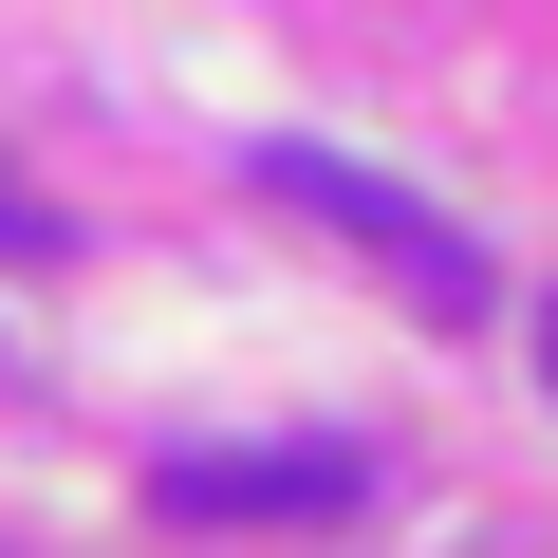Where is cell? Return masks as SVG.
Wrapping results in <instances>:
<instances>
[{
    "instance_id": "obj_1",
    "label": "cell",
    "mask_w": 558,
    "mask_h": 558,
    "mask_svg": "<svg viewBox=\"0 0 558 558\" xmlns=\"http://www.w3.org/2000/svg\"><path fill=\"white\" fill-rule=\"evenodd\" d=\"M260 205H317V223H336V242H354V260L391 279V299H410L428 336H465V317L502 299V279H484V242H465V223H447L428 186L354 168V149H299V131H279V149H260Z\"/></svg>"
},
{
    "instance_id": "obj_2",
    "label": "cell",
    "mask_w": 558,
    "mask_h": 558,
    "mask_svg": "<svg viewBox=\"0 0 558 558\" xmlns=\"http://www.w3.org/2000/svg\"><path fill=\"white\" fill-rule=\"evenodd\" d=\"M149 502L168 521H242V539H299V521H354L373 465L354 447H186V465H149Z\"/></svg>"
},
{
    "instance_id": "obj_3",
    "label": "cell",
    "mask_w": 558,
    "mask_h": 558,
    "mask_svg": "<svg viewBox=\"0 0 558 558\" xmlns=\"http://www.w3.org/2000/svg\"><path fill=\"white\" fill-rule=\"evenodd\" d=\"M57 242H75V223H57V205H38L20 168H0V260H57Z\"/></svg>"
},
{
    "instance_id": "obj_4",
    "label": "cell",
    "mask_w": 558,
    "mask_h": 558,
    "mask_svg": "<svg viewBox=\"0 0 558 558\" xmlns=\"http://www.w3.org/2000/svg\"><path fill=\"white\" fill-rule=\"evenodd\" d=\"M539 354H558V317H539Z\"/></svg>"
}]
</instances>
